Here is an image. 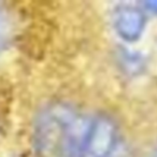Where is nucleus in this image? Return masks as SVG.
I'll list each match as a JSON object with an SVG mask.
<instances>
[{
	"instance_id": "3",
	"label": "nucleus",
	"mask_w": 157,
	"mask_h": 157,
	"mask_svg": "<svg viewBox=\"0 0 157 157\" xmlns=\"http://www.w3.org/2000/svg\"><path fill=\"white\" fill-rule=\"evenodd\" d=\"M113 25L125 40H137L145 27V16L142 10L132 6H121L114 11Z\"/></svg>"
},
{
	"instance_id": "2",
	"label": "nucleus",
	"mask_w": 157,
	"mask_h": 157,
	"mask_svg": "<svg viewBox=\"0 0 157 157\" xmlns=\"http://www.w3.org/2000/svg\"><path fill=\"white\" fill-rule=\"evenodd\" d=\"M80 157H127V148L118 126L107 116L90 118Z\"/></svg>"
},
{
	"instance_id": "4",
	"label": "nucleus",
	"mask_w": 157,
	"mask_h": 157,
	"mask_svg": "<svg viewBox=\"0 0 157 157\" xmlns=\"http://www.w3.org/2000/svg\"><path fill=\"white\" fill-rule=\"evenodd\" d=\"M14 36V21L9 10L0 3V53L11 42Z\"/></svg>"
},
{
	"instance_id": "6",
	"label": "nucleus",
	"mask_w": 157,
	"mask_h": 157,
	"mask_svg": "<svg viewBox=\"0 0 157 157\" xmlns=\"http://www.w3.org/2000/svg\"><path fill=\"white\" fill-rule=\"evenodd\" d=\"M147 157H157V145L155 146L154 148L152 150V152L148 154V156Z\"/></svg>"
},
{
	"instance_id": "5",
	"label": "nucleus",
	"mask_w": 157,
	"mask_h": 157,
	"mask_svg": "<svg viewBox=\"0 0 157 157\" xmlns=\"http://www.w3.org/2000/svg\"><path fill=\"white\" fill-rule=\"evenodd\" d=\"M146 8H148V10L153 12H157V1H150V2L145 3Z\"/></svg>"
},
{
	"instance_id": "1",
	"label": "nucleus",
	"mask_w": 157,
	"mask_h": 157,
	"mask_svg": "<svg viewBox=\"0 0 157 157\" xmlns=\"http://www.w3.org/2000/svg\"><path fill=\"white\" fill-rule=\"evenodd\" d=\"M90 120L66 103H52L33 126L36 157H80Z\"/></svg>"
}]
</instances>
